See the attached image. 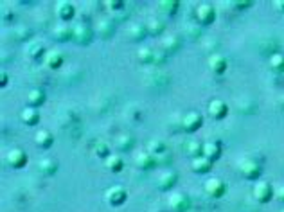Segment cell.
<instances>
[{
  "mask_svg": "<svg viewBox=\"0 0 284 212\" xmlns=\"http://www.w3.org/2000/svg\"><path fill=\"white\" fill-rule=\"evenodd\" d=\"M229 4H234L236 9H247V7H250L254 2H252V0H241V2H229Z\"/></svg>",
  "mask_w": 284,
  "mask_h": 212,
  "instance_id": "obj_38",
  "label": "cell"
},
{
  "mask_svg": "<svg viewBox=\"0 0 284 212\" xmlns=\"http://www.w3.org/2000/svg\"><path fill=\"white\" fill-rule=\"evenodd\" d=\"M227 67H229V61L223 54H213L211 58H209V69L213 74H223L227 71Z\"/></svg>",
  "mask_w": 284,
  "mask_h": 212,
  "instance_id": "obj_14",
  "label": "cell"
},
{
  "mask_svg": "<svg viewBox=\"0 0 284 212\" xmlns=\"http://www.w3.org/2000/svg\"><path fill=\"white\" fill-rule=\"evenodd\" d=\"M155 164H157V159H155L149 151H139V153L135 155V165L139 169H142V171L153 169Z\"/></svg>",
  "mask_w": 284,
  "mask_h": 212,
  "instance_id": "obj_12",
  "label": "cell"
},
{
  "mask_svg": "<svg viewBox=\"0 0 284 212\" xmlns=\"http://www.w3.org/2000/svg\"><path fill=\"white\" fill-rule=\"evenodd\" d=\"M148 151L153 155L155 159L159 160L160 157H164L167 153V146L164 141H160V139H153V141L148 142Z\"/></svg>",
  "mask_w": 284,
  "mask_h": 212,
  "instance_id": "obj_23",
  "label": "cell"
},
{
  "mask_svg": "<svg viewBox=\"0 0 284 212\" xmlns=\"http://www.w3.org/2000/svg\"><path fill=\"white\" fill-rule=\"evenodd\" d=\"M201 151H203V144H200V142H189V155L193 157V159H196V157H201Z\"/></svg>",
  "mask_w": 284,
  "mask_h": 212,
  "instance_id": "obj_35",
  "label": "cell"
},
{
  "mask_svg": "<svg viewBox=\"0 0 284 212\" xmlns=\"http://www.w3.org/2000/svg\"><path fill=\"white\" fill-rule=\"evenodd\" d=\"M273 193L275 191H273V187L268 182L261 180V182H257L254 185V198L257 203H268L273 198Z\"/></svg>",
  "mask_w": 284,
  "mask_h": 212,
  "instance_id": "obj_3",
  "label": "cell"
},
{
  "mask_svg": "<svg viewBox=\"0 0 284 212\" xmlns=\"http://www.w3.org/2000/svg\"><path fill=\"white\" fill-rule=\"evenodd\" d=\"M268 65H270V69H272L273 72L283 74L284 72V54H281V53L272 54L270 59H268Z\"/></svg>",
  "mask_w": 284,
  "mask_h": 212,
  "instance_id": "obj_28",
  "label": "cell"
},
{
  "mask_svg": "<svg viewBox=\"0 0 284 212\" xmlns=\"http://www.w3.org/2000/svg\"><path fill=\"white\" fill-rule=\"evenodd\" d=\"M105 167H106L110 173H119L124 167V160L121 159V155H110V157L105 160Z\"/></svg>",
  "mask_w": 284,
  "mask_h": 212,
  "instance_id": "obj_27",
  "label": "cell"
},
{
  "mask_svg": "<svg viewBox=\"0 0 284 212\" xmlns=\"http://www.w3.org/2000/svg\"><path fill=\"white\" fill-rule=\"evenodd\" d=\"M239 173L243 175V178L247 180H255V178L261 177V165L255 162V160L245 159L239 162Z\"/></svg>",
  "mask_w": 284,
  "mask_h": 212,
  "instance_id": "obj_4",
  "label": "cell"
},
{
  "mask_svg": "<svg viewBox=\"0 0 284 212\" xmlns=\"http://www.w3.org/2000/svg\"><path fill=\"white\" fill-rule=\"evenodd\" d=\"M17 33H18L17 38L20 41H24V40H27V38H31V31L27 29V27H18Z\"/></svg>",
  "mask_w": 284,
  "mask_h": 212,
  "instance_id": "obj_37",
  "label": "cell"
},
{
  "mask_svg": "<svg viewBox=\"0 0 284 212\" xmlns=\"http://www.w3.org/2000/svg\"><path fill=\"white\" fill-rule=\"evenodd\" d=\"M201 124H203V117H201V113H198V112L185 113V117L182 119V128H184V131H187V133L198 131L201 128Z\"/></svg>",
  "mask_w": 284,
  "mask_h": 212,
  "instance_id": "obj_7",
  "label": "cell"
},
{
  "mask_svg": "<svg viewBox=\"0 0 284 212\" xmlns=\"http://www.w3.org/2000/svg\"><path fill=\"white\" fill-rule=\"evenodd\" d=\"M273 6H275V9H279V11L284 13V0H275V2H273Z\"/></svg>",
  "mask_w": 284,
  "mask_h": 212,
  "instance_id": "obj_41",
  "label": "cell"
},
{
  "mask_svg": "<svg viewBox=\"0 0 284 212\" xmlns=\"http://www.w3.org/2000/svg\"><path fill=\"white\" fill-rule=\"evenodd\" d=\"M115 144H117V147L121 151H130L131 147H133V144H135V139H133V135H130V133H123V135L117 137Z\"/></svg>",
  "mask_w": 284,
  "mask_h": 212,
  "instance_id": "obj_30",
  "label": "cell"
},
{
  "mask_svg": "<svg viewBox=\"0 0 284 212\" xmlns=\"http://www.w3.org/2000/svg\"><path fill=\"white\" fill-rule=\"evenodd\" d=\"M201 155H203L205 159L211 160V162L218 160L219 157H221V144H219L218 141L205 142V144H203V151H201Z\"/></svg>",
  "mask_w": 284,
  "mask_h": 212,
  "instance_id": "obj_15",
  "label": "cell"
},
{
  "mask_svg": "<svg viewBox=\"0 0 284 212\" xmlns=\"http://www.w3.org/2000/svg\"><path fill=\"white\" fill-rule=\"evenodd\" d=\"M273 196H275V198H277L279 201H283V203H284V185H281V187L275 189Z\"/></svg>",
  "mask_w": 284,
  "mask_h": 212,
  "instance_id": "obj_39",
  "label": "cell"
},
{
  "mask_svg": "<svg viewBox=\"0 0 284 212\" xmlns=\"http://www.w3.org/2000/svg\"><path fill=\"white\" fill-rule=\"evenodd\" d=\"M146 29H148V35H160V33H164V29H166V22L162 20V18H149L148 24H146Z\"/></svg>",
  "mask_w": 284,
  "mask_h": 212,
  "instance_id": "obj_26",
  "label": "cell"
},
{
  "mask_svg": "<svg viewBox=\"0 0 284 212\" xmlns=\"http://www.w3.org/2000/svg\"><path fill=\"white\" fill-rule=\"evenodd\" d=\"M58 160L54 159H42L38 162V171L42 173L43 177H53L58 171Z\"/></svg>",
  "mask_w": 284,
  "mask_h": 212,
  "instance_id": "obj_19",
  "label": "cell"
},
{
  "mask_svg": "<svg viewBox=\"0 0 284 212\" xmlns=\"http://www.w3.org/2000/svg\"><path fill=\"white\" fill-rule=\"evenodd\" d=\"M35 142L42 149H51V146L54 144V135L49 130H38V133L35 135Z\"/></svg>",
  "mask_w": 284,
  "mask_h": 212,
  "instance_id": "obj_20",
  "label": "cell"
},
{
  "mask_svg": "<svg viewBox=\"0 0 284 212\" xmlns=\"http://www.w3.org/2000/svg\"><path fill=\"white\" fill-rule=\"evenodd\" d=\"M191 169H193L195 173H198V175H205V173H209L211 169H213V162L201 155V157L193 159V162H191Z\"/></svg>",
  "mask_w": 284,
  "mask_h": 212,
  "instance_id": "obj_18",
  "label": "cell"
},
{
  "mask_svg": "<svg viewBox=\"0 0 284 212\" xmlns=\"http://www.w3.org/2000/svg\"><path fill=\"white\" fill-rule=\"evenodd\" d=\"M137 56H139V61L141 63H144V65H149V63H157V54L151 51V49L148 47H142L139 49V53H137Z\"/></svg>",
  "mask_w": 284,
  "mask_h": 212,
  "instance_id": "obj_29",
  "label": "cell"
},
{
  "mask_svg": "<svg viewBox=\"0 0 284 212\" xmlns=\"http://www.w3.org/2000/svg\"><path fill=\"white\" fill-rule=\"evenodd\" d=\"M162 45H164V51H167V53H177L178 47H180V38H178V36L169 35L164 38Z\"/></svg>",
  "mask_w": 284,
  "mask_h": 212,
  "instance_id": "obj_33",
  "label": "cell"
},
{
  "mask_svg": "<svg viewBox=\"0 0 284 212\" xmlns=\"http://www.w3.org/2000/svg\"><path fill=\"white\" fill-rule=\"evenodd\" d=\"M97 33L101 38H110L113 35V25L110 24V20H101L97 24Z\"/></svg>",
  "mask_w": 284,
  "mask_h": 212,
  "instance_id": "obj_34",
  "label": "cell"
},
{
  "mask_svg": "<svg viewBox=\"0 0 284 212\" xmlns=\"http://www.w3.org/2000/svg\"><path fill=\"white\" fill-rule=\"evenodd\" d=\"M0 87H6V83H7V72L6 71H2L0 72Z\"/></svg>",
  "mask_w": 284,
  "mask_h": 212,
  "instance_id": "obj_40",
  "label": "cell"
},
{
  "mask_svg": "<svg viewBox=\"0 0 284 212\" xmlns=\"http://www.w3.org/2000/svg\"><path fill=\"white\" fill-rule=\"evenodd\" d=\"M281 105H283V108H284V94H283V97H281Z\"/></svg>",
  "mask_w": 284,
  "mask_h": 212,
  "instance_id": "obj_42",
  "label": "cell"
},
{
  "mask_svg": "<svg viewBox=\"0 0 284 212\" xmlns=\"http://www.w3.org/2000/svg\"><path fill=\"white\" fill-rule=\"evenodd\" d=\"M105 200H106L112 207L123 205V203L128 200V191H126L123 185H112V187L106 189V193H105Z\"/></svg>",
  "mask_w": 284,
  "mask_h": 212,
  "instance_id": "obj_1",
  "label": "cell"
},
{
  "mask_svg": "<svg viewBox=\"0 0 284 212\" xmlns=\"http://www.w3.org/2000/svg\"><path fill=\"white\" fill-rule=\"evenodd\" d=\"M53 36H54V40H58V41L72 40V38H74V29L69 27L67 24H59L53 29Z\"/></svg>",
  "mask_w": 284,
  "mask_h": 212,
  "instance_id": "obj_21",
  "label": "cell"
},
{
  "mask_svg": "<svg viewBox=\"0 0 284 212\" xmlns=\"http://www.w3.org/2000/svg\"><path fill=\"white\" fill-rule=\"evenodd\" d=\"M94 155L97 157V159L101 160H106L108 157H110V144L108 142H95V146H94Z\"/></svg>",
  "mask_w": 284,
  "mask_h": 212,
  "instance_id": "obj_32",
  "label": "cell"
},
{
  "mask_svg": "<svg viewBox=\"0 0 284 212\" xmlns=\"http://www.w3.org/2000/svg\"><path fill=\"white\" fill-rule=\"evenodd\" d=\"M207 112L209 115L213 119H216V121H221V119L227 117V113H229V105H227L225 101L221 99H213L211 103H209L207 106Z\"/></svg>",
  "mask_w": 284,
  "mask_h": 212,
  "instance_id": "obj_9",
  "label": "cell"
},
{
  "mask_svg": "<svg viewBox=\"0 0 284 212\" xmlns=\"http://www.w3.org/2000/svg\"><path fill=\"white\" fill-rule=\"evenodd\" d=\"M105 6H106V9H110V11H121V9L124 7V2H123V0H106Z\"/></svg>",
  "mask_w": 284,
  "mask_h": 212,
  "instance_id": "obj_36",
  "label": "cell"
},
{
  "mask_svg": "<svg viewBox=\"0 0 284 212\" xmlns=\"http://www.w3.org/2000/svg\"><path fill=\"white\" fill-rule=\"evenodd\" d=\"M216 18V9L211 4H200L196 7V20L200 22L201 25H209L214 22Z\"/></svg>",
  "mask_w": 284,
  "mask_h": 212,
  "instance_id": "obj_8",
  "label": "cell"
},
{
  "mask_svg": "<svg viewBox=\"0 0 284 212\" xmlns=\"http://www.w3.org/2000/svg\"><path fill=\"white\" fill-rule=\"evenodd\" d=\"M128 33H130L131 40L139 41V40H142V38H146V35H148V29H146V25H142V24H133V25H130Z\"/></svg>",
  "mask_w": 284,
  "mask_h": 212,
  "instance_id": "obj_31",
  "label": "cell"
},
{
  "mask_svg": "<svg viewBox=\"0 0 284 212\" xmlns=\"http://www.w3.org/2000/svg\"><path fill=\"white\" fill-rule=\"evenodd\" d=\"M4 160L13 169H22L27 164V153H25L24 149H20V147H13V149H9L6 153Z\"/></svg>",
  "mask_w": 284,
  "mask_h": 212,
  "instance_id": "obj_2",
  "label": "cell"
},
{
  "mask_svg": "<svg viewBox=\"0 0 284 212\" xmlns=\"http://www.w3.org/2000/svg\"><path fill=\"white\" fill-rule=\"evenodd\" d=\"M54 13H56V17H58L61 22H69V20L74 17L76 9H74V6H72L71 2L59 0L58 4H56V9H54Z\"/></svg>",
  "mask_w": 284,
  "mask_h": 212,
  "instance_id": "obj_13",
  "label": "cell"
},
{
  "mask_svg": "<svg viewBox=\"0 0 284 212\" xmlns=\"http://www.w3.org/2000/svg\"><path fill=\"white\" fill-rule=\"evenodd\" d=\"M283 212H284V211H283Z\"/></svg>",
  "mask_w": 284,
  "mask_h": 212,
  "instance_id": "obj_43",
  "label": "cell"
},
{
  "mask_svg": "<svg viewBox=\"0 0 284 212\" xmlns=\"http://www.w3.org/2000/svg\"><path fill=\"white\" fill-rule=\"evenodd\" d=\"M159 9L162 15L173 17V15H177V11L180 9V2H178V0H160Z\"/></svg>",
  "mask_w": 284,
  "mask_h": 212,
  "instance_id": "obj_25",
  "label": "cell"
},
{
  "mask_svg": "<svg viewBox=\"0 0 284 212\" xmlns=\"http://www.w3.org/2000/svg\"><path fill=\"white\" fill-rule=\"evenodd\" d=\"M45 92L42 88H33L29 90V94H27V105L33 106V108H40V106L45 103Z\"/></svg>",
  "mask_w": 284,
  "mask_h": 212,
  "instance_id": "obj_24",
  "label": "cell"
},
{
  "mask_svg": "<svg viewBox=\"0 0 284 212\" xmlns=\"http://www.w3.org/2000/svg\"><path fill=\"white\" fill-rule=\"evenodd\" d=\"M178 182V175L175 171H164L162 175L159 177V182H157V185H159V189H162V191H171L175 185H177Z\"/></svg>",
  "mask_w": 284,
  "mask_h": 212,
  "instance_id": "obj_16",
  "label": "cell"
},
{
  "mask_svg": "<svg viewBox=\"0 0 284 212\" xmlns=\"http://www.w3.org/2000/svg\"><path fill=\"white\" fill-rule=\"evenodd\" d=\"M169 207L175 212H187L191 209L189 196L184 193H171L169 194Z\"/></svg>",
  "mask_w": 284,
  "mask_h": 212,
  "instance_id": "obj_5",
  "label": "cell"
},
{
  "mask_svg": "<svg viewBox=\"0 0 284 212\" xmlns=\"http://www.w3.org/2000/svg\"><path fill=\"white\" fill-rule=\"evenodd\" d=\"M74 40L79 43V45H89L90 41L94 40V33L90 29L89 25L85 24H77L74 27Z\"/></svg>",
  "mask_w": 284,
  "mask_h": 212,
  "instance_id": "obj_11",
  "label": "cell"
},
{
  "mask_svg": "<svg viewBox=\"0 0 284 212\" xmlns=\"http://www.w3.org/2000/svg\"><path fill=\"white\" fill-rule=\"evenodd\" d=\"M205 193H207L211 198H221V196H225L227 193V183L223 180H219V178H209L207 182H205Z\"/></svg>",
  "mask_w": 284,
  "mask_h": 212,
  "instance_id": "obj_6",
  "label": "cell"
},
{
  "mask_svg": "<svg viewBox=\"0 0 284 212\" xmlns=\"http://www.w3.org/2000/svg\"><path fill=\"white\" fill-rule=\"evenodd\" d=\"M25 53H27V56L33 59H38V58H42V56H45V47H43V43L42 41H38V40H33L27 43V47H25Z\"/></svg>",
  "mask_w": 284,
  "mask_h": 212,
  "instance_id": "obj_22",
  "label": "cell"
},
{
  "mask_svg": "<svg viewBox=\"0 0 284 212\" xmlns=\"http://www.w3.org/2000/svg\"><path fill=\"white\" fill-rule=\"evenodd\" d=\"M20 119L25 126H36L40 123V113H38V108H33V106H25L24 110L20 112Z\"/></svg>",
  "mask_w": 284,
  "mask_h": 212,
  "instance_id": "obj_17",
  "label": "cell"
},
{
  "mask_svg": "<svg viewBox=\"0 0 284 212\" xmlns=\"http://www.w3.org/2000/svg\"><path fill=\"white\" fill-rule=\"evenodd\" d=\"M63 61H65V56L59 53L58 49H53V51H47L45 56H43V65L51 69V71H56L59 67L63 65Z\"/></svg>",
  "mask_w": 284,
  "mask_h": 212,
  "instance_id": "obj_10",
  "label": "cell"
}]
</instances>
